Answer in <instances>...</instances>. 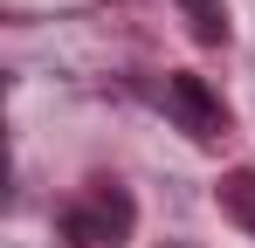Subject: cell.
I'll use <instances>...</instances> for the list:
<instances>
[{
  "instance_id": "6da1fadb",
  "label": "cell",
  "mask_w": 255,
  "mask_h": 248,
  "mask_svg": "<svg viewBox=\"0 0 255 248\" xmlns=\"http://www.w3.org/2000/svg\"><path fill=\"white\" fill-rule=\"evenodd\" d=\"M131 221H138V207L118 179H90L76 200L62 207V242L69 248H118L131 242Z\"/></svg>"
},
{
  "instance_id": "7a4b0ae2",
  "label": "cell",
  "mask_w": 255,
  "mask_h": 248,
  "mask_svg": "<svg viewBox=\"0 0 255 248\" xmlns=\"http://www.w3.org/2000/svg\"><path fill=\"white\" fill-rule=\"evenodd\" d=\"M166 104H172V118L186 124V131H193L200 145L228 131V104H221V97H214V83H207V76H193V69L166 76Z\"/></svg>"
},
{
  "instance_id": "3957f363",
  "label": "cell",
  "mask_w": 255,
  "mask_h": 248,
  "mask_svg": "<svg viewBox=\"0 0 255 248\" xmlns=\"http://www.w3.org/2000/svg\"><path fill=\"white\" fill-rule=\"evenodd\" d=\"M179 14H186L193 41H207V48H221V41L235 35V28H228V0H179Z\"/></svg>"
},
{
  "instance_id": "277c9868",
  "label": "cell",
  "mask_w": 255,
  "mask_h": 248,
  "mask_svg": "<svg viewBox=\"0 0 255 248\" xmlns=\"http://www.w3.org/2000/svg\"><path fill=\"white\" fill-rule=\"evenodd\" d=\"M221 207H228V221H242L255 235V172H228L221 179Z\"/></svg>"
}]
</instances>
